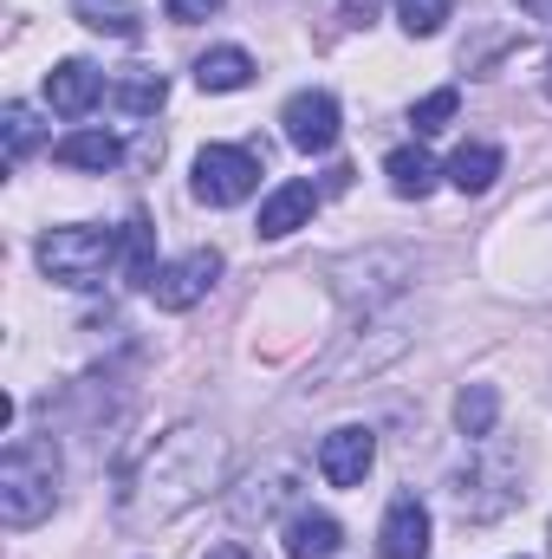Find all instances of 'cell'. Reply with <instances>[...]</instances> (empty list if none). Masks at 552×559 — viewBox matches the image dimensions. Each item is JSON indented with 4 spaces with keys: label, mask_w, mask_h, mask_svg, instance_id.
<instances>
[{
    "label": "cell",
    "mask_w": 552,
    "mask_h": 559,
    "mask_svg": "<svg viewBox=\"0 0 552 559\" xmlns=\"http://www.w3.org/2000/svg\"><path fill=\"white\" fill-rule=\"evenodd\" d=\"M52 508H59V449H52V436H20L0 455V521L13 534H26Z\"/></svg>",
    "instance_id": "7a4b0ae2"
},
{
    "label": "cell",
    "mask_w": 552,
    "mask_h": 559,
    "mask_svg": "<svg viewBox=\"0 0 552 559\" xmlns=\"http://www.w3.org/2000/svg\"><path fill=\"white\" fill-rule=\"evenodd\" d=\"M208 559H254V554H248L241 540H221V547H215V554H208Z\"/></svg>",
    "instance_id": "f1b7e54d"
},
{
    "label": "cell",
    "mask_w": 552,
    "mask_h": 559,
    "mask_svg": "<svg viewBox=\"0 0 552 559\" xmlns=\"http://www.w3.org/2000/svg\"><path fill=\"white\" fill-rule=\"evenodd\" d=\"M33 261H39L46 280H59L72 293H92V286H105V274L124 261V228H92V222L46 228L39 248H33Z\"/></svg>",
    "instance_id": "3957f363"
},
{
    "label": "cell",
    "mask_w": 552,
    "mask_h": 559,
    "mask_svg": "<svg viewBox=\"0 0 552 559\" xmlns=\"http://www.w3.org/2000/svg\"><path fill=\"white\" fill-rule=\"evenodd\" d=\"M228 0H163V13L176 20V26H195V20H208V13H221Z\"/></svg>",
    "instance_id": "484cf974"
},
{
    "label": "cell",
    "mask_w": 552,
    "mask_h": 559,
    "mask_svg": "<svg viewBox=\"0 0 552 559\" xmlns=\"http://www.w3.org/2000/svg\"><path fill=\"white\" fill-rule=\"evenodd\" d=\"M228 481V442L208 423H176L169 436H156V449H143V462L118 488V521L131 534L169 527L176 514H189L195 501H208V488Z\"/></svg>",
    "instance_id": "6da1fadb"
},
{
    "label": "cell",
    "mask_w": 552,
    "mask_h": 559,
    "mask_svg": "<svg viewBox=\"0 0 552 559\" xmlns=\"http://www.w3.org/2000/svg\"><path fill=\"white\" fill-rule=\"evenodd\" d=\"M163 98H169V79H163V72H124V79H118V85H111V105H118V111H124V118H156V111H163Z\"/></svg>",
    "instance_id": "44dd1931"
},
{
    "label": "cell",
    "mask_w": 552,
    "mask_h": 559,
    "mask_svg": "<svg viewBox=\"0 0 552 559\" xmlns=\"http://www.w3.org/2000/svg\"><path fill=\"white\" fill-rule=\"evenodd\" d=\"M299 495V468L292 462H274L267 475H254V481H241L235 495H228V521L235 527H267L279 521V508Z\"/></svg>",
    "instance_id": "ba28073f"
},
{
    "label": "cell",
    "mask_w": 552,
    "mask_h": 559,
    "mask_svg": "<svg viewBox=\"0 0 552 559\" xmlns=\"http://www.w3.org/2000/svg\"><path fill=\"white\" fill-rule=\"evenodd\" d=\"M410 280H416V254H404V248H371V254H351V261L332 267L338 299H351V306L364 299V312L384 306V299H397Z\"/></svg>",
    "instance_id": "5b68a950"
},
{
    "label": "cell",
    "mask_w": 552,
    "mask_h": 559,
    "mask_svg": "<svg viewBox=\"0 0 552 559\" xmlns=\"http://www.w3.org/2000/svg\"><path fill=\"white\" fill-rule=\"evenodd\" d=\"M98 98H105V72H98V66H85V59H59V66L46 72V105H52L59 118H92Z\"/></svg>",
    "instance_id": "8fae6325"
},
{
    "label": "cell",
    "mask_w": 552,
    "mask_h": 559,
    "mask_svg": "<svg viewBox=\"0 0 552 559\" xmlns=\"http://www.w3.org/2000/svg\"><path fill=\"white\" fill-rule=\"evenodd\" d=\"M494 423H501V391H494V384H461V397H455V429H461L468 442H488Z\"/></svg>",
    "instance_id": "ffe728a7"
},
{
    "label": "cell",
    "mask_w": 552,
    "mask_h": 559,
    "mask_svg": "<svg viewBox=\"0 0 552 559\" xmlns=\"http://www.w3.org/2000/svg\"><path fill=\"white\" fill-rule=\"evenodd\" d=\"M279 540H286V559H332L345 547V527L332 514H319V508H299V514H286Z\"/></svg>",
    "instance_id": "5bb4252c"
},
{
    "label": "cell",
    "mask_w": 552,
    "mask_h": 559,
    "mask_svg": "<svg viewBox=\"0 0 552 559\" xmlns=\"http://www.w3.org/2000/svg\"><path fill=\"white\" fill-rule=\"evenodd\" d=\"M72 20L105 33V39H137L143 33V13L137 0H72Z\"/></svg>",
    "instance_id": "ac0fdd59"
},
{
    "label": "cell",
    "mask_w": 552,
    "mask_h": 559,
    "mask_svg": "<svg viewBox=\"0 0 552 559\" xmlns=\"http://www.w3.org/2000/svg\"><path fill=\"white\" fill-rule=\"evenodd\" d=\"M377 554L384 559H429V508L416 495H397L384 527H377Z\"/></svg>",
    "instance_id": "4fadbf2b"
},
{
    "label": "cell",
    "mask_w": 552,
    "mask_h": 559,
    "mask_svg": "<svg viewBox=\"0 0 552 559\" xmlns=\"http://www.w3.org/2000/svg\"><path fill=\"white\" fill-rule=\"evenodd\" d=\"M248 79H254V59H248L241 46H215V52L195 59V85H202V92H241Z\"/></svg>",
    "instance_id": "d6986e66"
},
{
    "label": "cell",
    "mask_w": 552,
    "mask_h": 559,
    "mask_svg": "<svg viewBox=\"0 0 552 559\" xmlns=\"http://www.w3.org/2000/svg\"><path fill=\"white\" fill-rule=\"evenodd\" d=\"M279 124H286V143H292V150L325 156V150L338 143V98H332V92H292L286 111H279Z\"/></svg>",
    "instance_id": "9c48e42d"
},
{
    "label": "cell",
    "mask_w": 552,
    "mask_h": 559,
    "mask_svg": "<svg viewBox=\"0 0 552 559\" xmlns=\"http://www.w3.org/2000/svg\"><path fill=\"white\" fill-rule=\"evenodd\" d=\"M501 163H507V156H501L494 143H461V150L448 156V169H442V176H448L461 195H488V189H494V176H501Z\"/></svg>",
    "instance_id": "2e32d148"
},
{
    "label": "cell",
    "mask_w": 552,
    "mask_h": 559,
    "mask_svg": "<svg viewBox=\"0 0 552 559\" xmlns=\"http://www.w3.org/2000/svg\"><path fill=\"white\" fill-rule=\"evenodd\" d=\"M338 7H345L351 26H371V13H377V0H338Z\"/></svg>",
    "instance_id": "4316f807"
},
{
    "label": "cell",
    "mask_w": 552,
    "mask_h": 559,
    "mask_svg": "<svg viewBox=\"0 0 552 559\" xmlns=\"http://www.w3.org/2000/svg\"><path fill=\"white\" fill-rule=\"evenodd\" d=\"M547 98H552V59H547Z\"/></svg>",
    "instance_id": "f546056e"
},
{
    "label": "cell",
    "mask_w": 552,
    "mask_h": 559,
    "mask_svg": "<svg viewBox=\"0 0 552 559\" xmlns=\"http://www.w3.org/2000/svg\"><path fill=\"white\" fill-rule=\"evenodd\" d=\"M189 189H195V202H208V209H235V202H248V195L261 189V156L241 150V143H208V150L195 156Z\"/></svg>",
    "instance_id": "8992f818"
},
{
    "label": "cell",
    "mask_w": 552,
    "mask_h": 559,
    "mask_svg": "<svg viewBox=\"0 0 552 559\" xmlns=\"http://www.w3.org/2000/svg\"><path fill=\"white\" fill-rule=\"evenodd\" d=\"M371 462H377V436H371L364 423H345V429H332V436L319 442V475H325L332 488H358V481L371 475Z\"/></svg>",
    "instance_id": "30bf717a"
},
{
    "label": "cell",
    "mask_w": 552,
    "mask_h": 559,
    "mask_svg": "<svg viewBox=\"0 0 552 559\" xmlns=\"http://www.w3.org/2000/svg\"><path fill=\"white\" fill-rule=\"evenodd\" d=\"M455 111H461V92H455V85H442V92L416 98V111H410L416 138H435V131H448V124H455Z\"/></svg>",
    "instance_id": "cb8c5ba5"
},
{
    "label": "cell",
    "mask_w": 552,
    "mask_h": 559,
    "mask_svg": "<svg viewBox=\"0 0 552 559\" xmlns=\"http://www.w3.org/2000/svg\"><path fill=\"white\" fill-rule=\"evenodd\" d=\"M215 280H221V254L215 248H189L182 261H169L163 274L149 280V299L163 312H189V306H202L215 293Z\"/></svg>",
    "instance_id": "52a82bcc"
},
{
    "label": "cell",
    "mask_w": 552,
    "mask_h": 559,
    "mask_svg": "<svg viewBox=\"0 0 552 559\" xmlns=\"http://www.w3.org/2000/svg\"><path fill=\"white\" fill-rule=\"evenodd\" d=\"M0 138H7V163L20 169V163L39 150V118H33V105H7V111H0Z\"/></svg>",
    "instance_id": "603a6c76"
},
{
    "label": "cell",
    "mask_w": 552,
    "mask_h": 559,
    "mask_svg": "<svg viewBox=\"0 0 552 559\" xmlns=\"http://www.w3.org/2000/svg\"><path fill=\"white\" fill-rule=\"evenodd\" d=\"M52 156H59L65 169H92V176H105V169L124 163V143L111 138V131H65V138L52 143Z\"/></svg>",
    "instance_id": "9a60e30c"
},
{
    "label": "cell",
    "mask_w": 552,
    "mask_h": 559,
    "mask_svg": "<svg viewBox=\"0 0 552 559\" xmlns=\"http://www.w3.org/2000/svg\"><path fill=\"white\" fill-rule=\"evenodd\" d=\"M514 7H520L527 20H552V0H514Z\"/></svg>",
    "instance_id": "83f0119b"
},
{
    "label": "cell",
    "mask_w": 552,
    "mask_h": 559,
    "mask_svg": "<svg viewBox=\"0 0 552 559\" xmlns=\"http://www.w3.org/2000/svg\"><path fill=\"white\" fill-rule=\"evenodd\" d=\"M319 215V189L305 182V176H292V182H279L274 195L261 202V222H254V235L261 241H286L292 228H305Z\"/></svg>",
    "instance_id": "7c38bea8"
},
{
    "label": "cell",
    "mask_w": 552,
    "mask_h": 559,
    "mask_svg": "<svg viewBox=\"0 0 552 559\" xmlns=\"http://www.w3.org/2000/svg\"><path fill=\"white\" fill-rule=\"evenodd\" d=\"M448 13H455V0H397V20H404V33H410V39L442 33V26H448Z\"/></svg>",
    "instance_id": "d4e9b609"
},
{
    "label": "cell",
    "mask_w": 552,
    "mask_h": 559,
    "mask_svg": "<svg viewBox=\"0 0 552 559\" xmlns=\"http://www.w3.org/2000/svg\"><path fill=\"white\" fill-rule=\"evenodd\" d=\"M124 274H131V286H143V293H149V280L163 274V267H156V228H149V215H131V222H124Z\"/></svg>",
    "instance_id": "7402d4cb"
},
{
    "label": "cell",
    "mask_w": 552,
    "mask_h": 559,
    "mask_svg": "<svg viewBox=\"0 0 552 559\" xmlns=\"http://www.w3.org/2000/svg\"><path fill=\"white\" fill-rule=\"evenodd\" d=\"M416 345V325L410 319H384V325H371V332H358V338H345L325 365H319V391H338V384H351L358 371L371 378L377 365H391V358H404Z\"/></svg>",
    "instance_id": "277c9868"
},
{
    "label": "cell",
    "mask_w": 552,
    "mask_h": 559,
    "mask_svg": "<svg viewBox=\"0 0 552 559\" xmlns=\"http://www.w3.org/2000/svg\"><path fill=\"white\" fill-rule=\"evenodd\" d=\"M384 176H391V195H404V202H422L435 182H442V169H435V156L416 143V150H391L384 156Z\"/></svg>",
    "instance_id": "e0dca14e"
}]
</instances>
